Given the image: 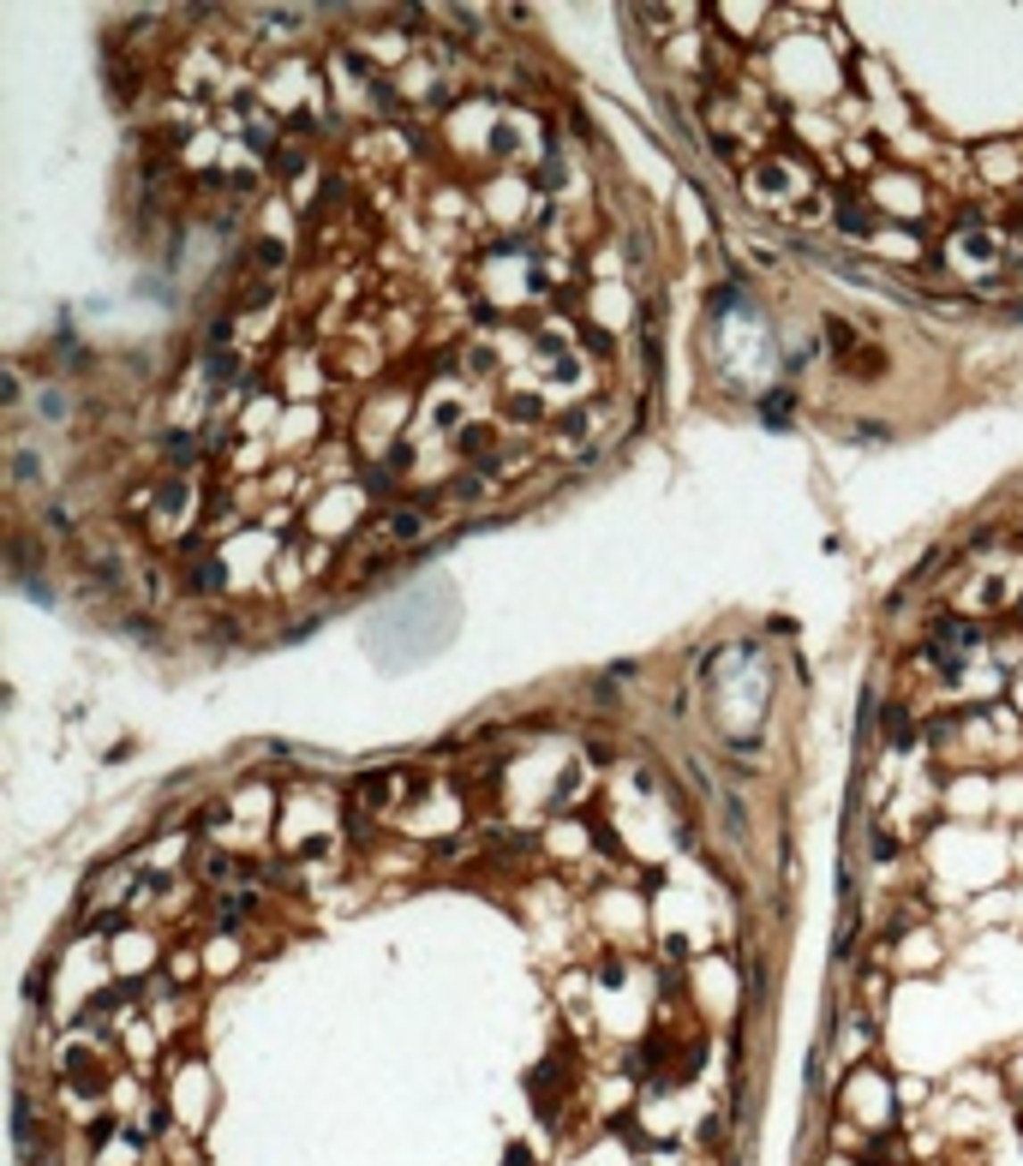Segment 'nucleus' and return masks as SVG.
Returning a JSON list of instances; mask_svg holds the SVG:
<instances>
[{
    "label": "nucleus",
    "mask_w": 1023,
    "mask_h": 1166,
    "mask_svg": "<svg viewBox=\"0 0 1023 1166\" xmlns=\"http://www.w3.org/2000/svg\"><path fill=\"white\" fill-rule=\"evenodd\" d=\"M12 1143H19V1154H24V1166H37L42 1161V1143H37V1101L30 1095H12Z\"/></svg>",
    "instance_id": "f257e3e1"
},
{
    "label": "nucleus",
    "mask_w": 1023,
    "mask_h": 1166,
    "mask_svg": "<svg viewBox=\"0 0 1023 1166\" xmlns=\"http://www.w3.org/2000/svg\"><path fill=\"white\" fill-rule=\"evenodd\" d=\"M886 742L892 748H916V718L903 706H886Z\"/></svg>",
    "instance_id": "f03ea898"
},
{
    "label": "nucleus",
    "mask_w": 1023,
    "mask_h": 1166,
    "mask_svg": "<svg viewBox=\"0 0 1023 1166\" xmlns=\"http://www.w3.org/2000/svg\"><path fill=\"white\" fill-rule=\"evenodd\" d=\"M838 210H844V216H838V228H844V234H868V228H874V216H868V204L856 198V192H844V198H838Z\"/></svg>",
    "instance_id": "7ed1b4c3"
},
{
    "label": "nucleus",
    "mask_w": 1023,
    "mask_h": 1166,
    "mask_svg": "<svg viewBox=\"0 0 1023 1166\" xmlns=\"http://www.w3.org/2000/svg\"><path fill=\"white\" fill-rule=\"evenodd\" d=\"M216 587H221V562L204 556L198 569H186V593H216Z\"/></svg>",
    "instance_id": "20e7f679"
},
{
    "label": "nucleus",
    "mask_w": 1023,
    "mask_h": 1166,
    "mask_svg": "<svg viewBox=\"0 0 1023 1166\" xmlns=\"http://www.w3.org/2000/svg\"><path fill=\"white\" fill-rule=\"evenodd\" d=\"M790 401H796L790 389H772V396L761 401V419H766V425H790Z\"/></svg>",
    "instance_id": "39448f33"
},
{
    "label": "nucleus",
    "mask_w": 1023,
    "mask_h": 1166,
    "mask_svg": "<svg viewBox=\"0 0 1023 1166\" xmlns=\"http://www.w3.org/2000/svg\"><path fill=\"white\" fill-rule=\"evenodd\" d=\"M455 443H462V455H479V461L491 455V431H485V425H467V431L455 437Z\"/></svg>",
    "instance_id": "423d86ee"
},
{
    "label": "nucleus",
    "mask_w": 1023,
    "mask_h": 1166,
    "mask_svg": "<svg viewBox=\"0 0 1023 1166\" xmlns=\"http://www.w3.org/2000/svg\"><path fill=\"white\" fill-rule=\"evenodd\" d=\"M706 305H712V317H730V312H743V294H736V287H712Z\"/></svg>",
    "instance_id": "0eeeda50"
},
{
    "label": "nucleus",
    "mask_w": 1023,
    "mask_h": 1166,
    "mask_svg": "<svg viewBox=\"0 0 1023 1166\" xmlns=\"http://www.w3.org/2000/svg\"><path fill=\"white\" fill-rule=\"evenodd\" d=\"M503 413H509V419H545V407H539V396H509Z\"/></svg>",
    "instance_id": "6e6552de"
},
{
    "label": "nucleus",
    "mask_w": 1023,
    "mask_h": 1166,
    "mask_svg": "<svg viewBox=\"0 0 1023 1166\" xmlns=\"http://www.w3.org/2000/svg\"><path fill=\"white\" fill-rule=\"evenodd\" d=\"M826 341H832L838 354H856V336H850V323H838V317H826Z\"/></svg>",
    "instance_id": "1a4fd4ad"
},
{
    "label": "nucleus",
    "mask_w": 1023,
    "mask_h": 1166,
    "mask_svg": "<svg viewBox=\"0 0 1023 1166\" xmlns=\"http://www.w3.org/2000/svg\"><path fill=\"white\" fill-rule=\"evenodd\" d=\"M383 527H389V533H395V538H413V533H420V527H425V521H420V514H413V509H402V514H389Z\"/></svg>",
    "instance_id": "9d476101"
},
{
    "label": "nucleus",
    "mask_w": 1023,
    "mask_h": 1166,
    "mask_svg": "<svg viewBox=\"0 0 1023 1166\" xmlns=\"http://www.w3.org/2000/svg\"><path fill=\"white\" fill-rule=\"evenodd\" d=\"M270 168H276L281 179H294V174L305 168V156H300V150H276V156H270Z\"/></svg>",
    "instance_id": "9b49d317"
},
{
    "label": "nucleus",
    "mask_w": 1023,
    "mask_h": 1166,
    "mask_svg": "<svg viewBox=\"0 0 1023 1166\" xmlns=\"http://www.w3.org/2000/svg\"><path fill=\"white\" fill-rule=\"evenodd\" d=\"M449 496H455V503H479V496H485V485H479L473 473H467V479H455V485H449Z\"/></svg>",
    "instance_id": "f8f14e48"
},
{
    "label": "nucleus",
    "mask_w": 1023,
    "mask_h": 1166,
    "mask_svg": "<svg viewBox=\"0 0 1023 1166\" xmlns=\"http://www.w3.org/2000/svg\"><path fill=\"white\" fill-rule=\"evenodd\" d=\"M121 928H126L121 910H102V915H90V928H84V933H121Z\"/></svg>",
    "instance_id": "ddd939ff"
},
{
    "label": "nucleus",
    "mask_w": 1023,
    "mask_h": 1166,
    "mask_svg": "<svg viewBox=\"0 0 1023 1166\" xmlns=\"http://www.w3.org/2000/svg\"><path fill=\"white\" fill-rule=\"evenodd\" d=\"M19 389H24L19 365H6V377H0V396H6V407H19Z\"/></svg>",
    "instance_id": "4468645a"
},
{
    "label": "nucleus",
    "mask_w": 1023,
    "mask_h": 1166,
    "mask_svg": "<svg viewBox=\"0 0 1023 1166\" xmlns=\"http://www.w3.org/2000/svg\"><path fill=\"white\" fill-rule=\"evenodd\" d=\"M724 820H730V831H736V837H743V826H748V813H743V802H736V795H724Z\"/></svg>",
    "instance_id": "2eb2a0df"
},
{
    "label": "nucleus",
    "mask_w": 1023,
    "mask_h": 1166,
    "mask_svg": "<svg viewBox=\"0 0 1023 1166\" xmlns=\"http://www.w3.org/2000/svg\"><path fill=\"white\" fill-rule=\"evenodd\" d=\"M258 263H263V270H281L287 257H281V246H276V239H263V246H258Z\"/></svg>",
    "instance_id": "dca6fc26"
},
{
    "label": "nucleus",
    "mask_w": 1023,
    "mask_h": 1166,
    "mask_svg": "<svg viewBox=\"0 0 1023 1166\" xmlns=\"http://www.w3.org/2000/svg\"><path fill=\"white\" fill-rule=\"evenodd\" d=\"M37 407H42V419H61V413H66V401L54 396V389H42V396H37Z\"/></svg>",
    "instance_id": "f3484780"
},
{
    "label": "nucleus",
    "mask_w": 1023,
    "mask_h": 1166,
    "mask_svg": "<svg viewBox=\"0 0 1023 1166\" xmlns=\"http://www.w3.org/2000/svg\"><path fill=\"white\" fill-rule=\"evenodd\" d=\"M240 371V359L234 354H210V377H234Z\"/></svg>",
    "instance_id": "a211bd4d"
},
{
    "label": "nucleus",
    "mask_w": 1023,
    "mask_h": 1166,
    "mask_svg": "<svg viewBox=\"0 0 1023 1166\" xmlns=\"http://www.w3.org/2000/svg\"><path fill=\"white\" fill-rule=\"evenodd\" d=\"M365 795L383 808V802H389V778H365Z\"/></svg>",
    "instance_id": "6ab92c4d"
},
{
    "label": "nucleus",
    "mask_w": 1023,
    "mask_h": 1166,
    "mask_svg": "<svg viewBox=\"0 0 1023 1166\" xmlns=\"http://www.w3.org/2000/svg\"><path fill=\"white\" fill-rule=\"evenodd\" d=\"M874 855H880V862H892V855H898V837H886V831H880V837H874Z\"/></svg>",
    "instance_id": "aec40b11"
}]
</instances>
